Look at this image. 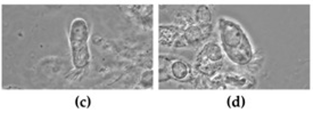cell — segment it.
Here are the masks:
<instances>
[{"label":"cell","instance_id":"6da1fadb","mask_svg":"<svg viewBox=\"0 0 313 113\" xmlns=\"http://www.w3.org/2000/svg\"><path fill=\"white\" fill-rule=\"evenodd\" d=\"M219 32L222 48L231 61L238 65H246L253 58V47L247 34L238 23L221 19Z\"/></svg>","mask_w":313,"mask_h":113},{"label":"cell","instance_id":"7a4b0ae2","mask_svg":"<svg viewBox=\"0 0 313 113\" xmlns=\"http://www.w3.org/2000/svg\"><path fill=\"white\" fill-rule=\"evenodd\" d=\"M89 30L82 19H76L71 24L70 45L73 64L76 69H83L89 64L90 53L88 48Z\"/></svg>","mask_w":313,"mask_h":113},{"label":"cell","instance_id":"3957f363","mask_svg":"<svg viewBox=\"0 0 313 113\" xmlns=\"http://www.w3.org/2000/svg\"><path fill=\"white\" fill-rule=\"evenodd\" d=\"M223 66V54L215 43H208L198 54L195 67L202 74L212 77Z\"/></svg>","mask_w":313,"mask_h":113},{"label":"cell","instance_id":"277c9868","mask_svg":"<svg viewBox=\"0 0 313 113\" xmlns=\"http://www.w3.org/2000/svg\"><path fill=\"white\" fill-rule=\"evenodd\" d=\"M211 32V28L208 24H201V25H193L186 31L185 37L190 43H195L197 40H201L202 38L206 37V35Z\"/></svg>","mask_w":313,"mask_h":113},{"label":"cell","instance_id":"5b68a950","mask_svg":"<svg viewBox=\"0 0 313 113\" xmlns=\"http://www.w3.org/2000/svg\"><path fill=\"white\" fill-rule=\"evenodd\" d=\"M172 74L175 79L178 80H184L187 78L188 76V66L186 63H184L183 61H175L173 62V64H172Z\"/></svg>","mask_w":313,"mask_h":113},{"label":"cell","instance_id":"8992f818","mask_svg":"<svg viewBox=\"0 0 313 113\" xmlns=\"http://www.w3.org/2000/svg\"><path fill=\"white\" fill-rule=\"evenodd\" d=\"M212 14L210 10L207 7L202 6L198 8V11L196 13V21L201 24H208V22H211Z\"/></svg>","mask_w":313,"mask_h":113}]
</instances>
